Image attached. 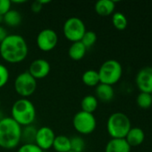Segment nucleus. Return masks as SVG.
I'll return each instance as SVG.
<instances>
[{"instance_id": "33", "label": "nucleus", "mask_w": 152, "mask_h": 152, "mask_svg": "<svg viewBox=\"0 0 152 152\" xmlns=\"http://www.w3.org/2000/svg\"><path fill=\"white\" fill-rule=\"evenodd\" d=\"M0 107H1V99H0Z\"/></svg>"}, {"instance_id": "25", "label": "nucleus", "mask_w": 152, "mask_h": 152, "mask_svg": "<svg viewBox=\"0 0 152 152\" xmlns=\"http://www.w3.org/2000/svg\"><path fill=\"white\" fill-rule=\"evenodd\" d=\"M97 38H98V37H97V34H96L94 31L87 30V31L85 32V34L83 35V37H82L81 42L83 44V45H84L87 49H89V48L92 47V46L96 44Z\"/></svg>"}, {"instance_id": "12", "label": "nucleus", "mask_w": 152, "mask_h": 152, "mask_svg": "<svg viewBox=\"0 0 152 152\" xmlns=\"http://www.w3.org/2000/svg\"><path fill=\"white\" fill-rule=\"evenodd\" d=\"M51 66L47 60L44 59H36L34 60L29 67L28 72L36 79L45 78L50 72Z\"/></svg>"}, {"instance_id": "29", "label": "nucleus", "mask_w": 152, "mask_h": 152, "mask_svg": "<svg viewBox=\"0 0 152 152\" xmlns=\"http://www.w3.org/2000/svg\"><path fill=\"white\" fill-rule=\"evenodd\" d=\"M12 1L10 0H0V16H4L7 12L11 10Z\"/></svg>"}, {"instance_id": "4", "label": "nucleus", "mask_w": 152, "mask_h": 152, "mask_svg": "<svg viewBox=\"0 0 152 152\" xmlns=\"http://www.w3.org/2000/svg\"><path fill=\"white\" fill-rule=\"evenodd\" d=\"M131 128V120L124 112H114L108 118L107 131L111 139H125Z\"/></svg>"}, {"instance_id": "6", "label": "nucleus", "mask_w": 152, "mask_h": 152, "mask_svg": "<svg viewBox=\"0 0 152 152\" xmlns=\"http://www.w3.org/2000/svg\"><path fill=\"white\" fill-rule=\"evenodd\" d=\"M87 29L83 20L78 17H71L67 19L63 26L65 37L72 43L81 41Z\"/></svg>"}, {"instance_id": "19", "label": "nucleus", "mask_w": 152, "mask_h": 152, "mask_svg": "<svg viewBox=\"0 0 152 152\" xmlns=\"http://www.w3.org/2000/svg\"><path fill=\"white\" fill-rule=\"evenodd\" d=\"M98 106H99V101L95 97V95H91V94L86 95L82 98L81 102L82 110L88 113L93 114L97 110Z\"/></svg>"}, {"instance_id": "3", "label": "nucleus", "mask_w": 152, "mask_h": 152, "mask_svg": "<svg viewBox=\"0 0 152 152\" xmlns=\"http://www.w3.org/2000/svg\"><path fill=\"white\" fill-rule=\"evenodd\" d=\"M11 118L22 127L32 125L36 118L34 104L26 98L15 101L11 109Z\"/></svg>"}, {"instance_id": "32", "label": "nucleus", "mask_w": 152, "mask_h": 152, "mask_svg": "<svg viewBox=\"0 0 152 152\" xmlns=\"http://www.w3.org/2000/svg\"><path fill=\"white\" fill-rule=\"evenodd\" d=\"M4 16H0V23H2V22H4V18H3Z\"/></svg>"}, {"instance_id": "13", "label": "nucleus", "mask_w": 152, "mask_h": 152, "mask_svg": "<svg viewBox=\"0 0 152 152\" xmlns=\"http://www.w3.org/2000/svg\"><path fill=\"white\" fill-rule=\"evenodd\" d=\"M125 141L132 147H137L142 145L145 141V133L144 131L138 126H134L130 129L128 134L125 136Z\"/></svg>"}, {"instance_id": "8", "label": "nucleus", "mask_w": 152, "mask_h": 152, "mask_svg": "<svg viewBox=\"0 0 152 152\" xmlns=\"http://www.w3.org/2000/svg\"><path fill=\"white\" fill-rule=\"evenodd\" d=\"M37 80L28 72L20 73L14 80V90L22 96V98H28L31 96L37 90Z\"/></svg>"}, {"instance_id": "14", "label": "nucleus", "mask_w": 152, "mask_h": 152, "mask_svg": "<svg viewBox=\"0 0 152 152\" xmlns=\"http://www.w3.org/2000/svg\"><path fill=\"white\" fill-rule=\"evenodd\" d=\"M114 96L115 90L112 86L99 83L95 87V97L98 99V101L99 100L103 102H108L113 100Z\"/></svg>"}, {"instance_id": "34", "label": "nucleus", "mask_w": 152, "mask_h": 152, "mask_svg": "<svg viewBox=\"0 0 152 152\" xmlns=\"http://www.w3.org/2000/svg\"><path fill=\"white\" fill-rule=\"evenodd\" d=\"M151 99H152V93H151Z\"/></svg>"}, {"instance_id": "9", "label": "nucleus", "mask_w": 152, "mask_h": 152, "mask_svg": "<svg viewBox=\"0 0 152 152\" xmlns=\"http://www.w3.org/2000/svg\"><path fill=\"white\" fill-rule=\"evenodd\" d=\"M37 46L42 52H50L56 48L58 43V36L52 28L42 29L36 39Z\"/></svg>"}, {"instance_id": "2", "label": "nucleus", "mask_w": 152, "mask_h": 152, "mask_svg": "<svg viewBox=\"0 0 152 152\" xmlns=\"http://www.w3.org/2000/svg\"><path fill=\"white\" fill-rule=\"evenodd\" d=\"M22 138V126L11 117L0 119V147L4 150L16 148Z\"/></svg>"}, {"instance_id": "15", "label": "nucleus", "mask_w": 152, "mask_h": 152, "mask_svg": "<svg viewBox=\"0 0 152 152\" xmlns=\"http://www.w3.org/2000/svg\"><path fill=\"white\" fill-rule=\"evenodd\" d=\"M94 8L98 15L108 17L115 12L116 2L112 0H99L95 4Z\"/></svg>"}, {"instance_id": "20", "label": "nucleus", "mask_w": 152, "mask_h": 152, "mask_svg": "<svg viewBox=\"0 0 152 152\" xmlns=\"http://www.w3.org/2000/svg\"><path fill=\"white\" fill-rule=\"evenodd\" d=\"M82 83L89 87H96L100 83L98 70H95V69L86 70L82 74Z\"/></svg>"}, {"instance_id": "11", "label": "nucleus", "mask_w": 152, "mask_h": 152, "mask_svg": "<svg viewBox=\"0 0 152 152\" xmlns=\"http://www.w3.org/2000/svg\"><path fill=\"white\" fill-rule=\"evenodd\" d=\"M56 134L54 131L48 127V126H42L38 128L36 139H35V144L39 147L43 151H47L52 148Z\"/></svg>"}, {"instance_id": "17", "label": "nucleus", "mask_w": 152, "mask_h": 152, "mask_svg": "<svg viewBox=\"0 0 152 152\" xmlns=\"http://www.w3.org/2000/svg\"><path fill=\"white\" fill-rule=\"evenodd\" d=\"M87 48L83 45V44L81 41L72 43L68 49V55L73 61H81L84 58L86 53H87Z\"/></svg>"}, {"instance_id": "22", "label": "nucleus", "mask_w": 152, "mask_h": 152, "mask_svg": "<svg viewBox=\"0 0 152 152\" xmlns=\"http://www.w3.org/2000/svg\"><path fill=\"white\" fill-rule=\"evenodd\" d=\"M37 130L38 129L32 125L22 127L21 142H22L23 143H35Z\"/></svg>"}, {"instance_id": "24", "label": "nucleus", "mask_w": 152, "mask_h": 152, "mask_svg": "<svg viewBox=\"0 0 152 152\" xmlns=\"http://www.w3.org/2000/svg\"><path fill=\"white\" fill-rule=\"evenodd\" d=\"M136 103L139 108L142 110H148L152 106V99L151 94L141 93L136 97Z\"/></svg>"}, {"instance_id": "35", "label": "nucleus", "mask_w": 152, "mask_h": 152, "mask_svg": "<svg viewBox=\"0 0 152 152\" xmlns=\"http://www.w3.org/2000/svg\"><path fill=\"white\" fill-rule=\"evenodd\" d=\"M69 152H73V151H69Z\"/></svg>"}, {"instance_id": "5", "label": "nucleus", "mask_w": 152, "mask_h": 152, "mask_svg": "<svg viewBox=\"0 0 152 152\" xmlns=\"http://www.w3.org/2000/svg\"><path fill=\"white\" fill-rule=\"evenodd\" d=\"M98 73L100 83L113 86L121 80L123 76V67L118 61L111 59L101 64Z\"/></svg>"}, {"instance_id": "31", "label": "nucleus", "mask_w": 152, "mask_h": 152, "mask_svg": "<svg viewBox=\"0 0 152 152\" xmlns=\"http://www.w3.org/2000/svg\"><path fill=\"white\" fill-rule=\"evenodd\" d=\"M7 36H8V34H7L6 29L3 26L0 25V43H2L6 38Z\"/></svg>"}, {"instance_id": "18", "label": "nucleus", "mask_w": 152, "mask_h": 152, "mask_svg": "<svg viewBox=\"0 0 152 152\" xmlns=\"http://www.w3.org/2000/svg\"><path fill=\"white\" fill-rule=\"evenodd\" d=\"M52 148L56 152L71 151V140L65 135H57L55 138Z\"/></svg>"}, {"instance_id": "21", "label": "nucleus", "mask_w": 152, "mask_h": 152, "mask_svg": "<svg viewBox=\"0 0 152 152\" xmlns=\"http://www.w3.org/2000/svg\"><path fill=\"white\" fill-rule=\"evenodd\" d=\"M4 23L9 27H16L21 24L22 17V14L16 10H10L4 15Z\"/></svg>"}, {"instance_id": "27", "label": "nucleus", "mask_w": 152, "mask_h": 152, "mask_svg": "<svg viewBox=\"0 0 152 152\" xmlns=\"http://www.w3.org/2000/svg\"><path fill=\"white\" fill-rule=\"evenodd\" d=\"M9 77L10 74L8 69L4 65L0 63V88H3L7 84Z\"/></svg>"}, {"instance_id": "26", "label": "nucleus", "mask_w": 152, "mask_h": 152, "mask_svg": "<svg viewBox=\"0 0 152 152\" xmlns=\"http://www.w3.org/2000/svg\"><path fill=\"white\" fill-rule=\"evenodd\" d=\"M71 140V151L82 152L85 149V142L81 136H73Z\"/></svg>"}, {"instance_id": "10", "label": "nucleus", "mask_w": 152, "mask_h": 152, "mask_svg": "<svg viewBox=\"0 0 152 152\" xmlns=\"http://www.w3.org/2000/svg\"><path fill=\"white\" fill-rule=\"evenodd\" d=\"M135 85L141 93H152V67L141 69L135 77Z\"/></svg>"}, {"instance_id": "16", "label": "nucleus", "mask_w": 152, "mask_h": 152, "mask_svg": "<svg viewBox=\"0 0 152 152\" xmlns=\"http://www.w3.org/2000/svg\"><path fill=\"white\" fill-rule=\"evenodd\" d=\"M105 152H131V146L125 139H110L105 147Z\"/></svg>"}, {"instance_id": "30", "label": "nucleus", "mask_w": 152, "mask_h": 152, "mask_svg": "<svg viewBox=\"0 0 152 152\" xmlns=\"http://www.w3.org/2000/svg\"><path fill=\"white\" fill-rule=\"evenodd\" d=\"M42 7H43V4H42L41 0L35 1L31 4V11L33 12H39L41 11Z\"/></svg>"}, {"instance_id": "1", "label": "nucleus", "mask_w": 152, "mask_h": 152, "mask_svg": "<svg viewBox=\"0 0 152 152\" xmlns=\"http://www.w3.org/2000/svg\"><path fill=\"white\" fill-rule=\"evenodd\" d=\"M29 53V48L26 40L18 34H11L0 43V56L1 58L12 64L23 61Z\"/></svg>"}, {"instance_id": "23", "label": "nucleus", "mask_w": 152, "mask_h": 152, "mask_svg": "<svg viewBox=\"0 0 152 152\" xmlns=\"http://www.w3.org/2000/svg\"><path fill=\"white\" fill-rule=\"evenodd\" d=\"M112 24L117 30H125L128 25V20L123 12H115L112 14Z\"/></svg>"}, {"instance_id": "7", "label": "nucleus", "mask_w": 152, "mask_h": 152, "mask_svg": "<svg viewBox=\"0 0 152 152\" xmlns=\"http://www.w3.org/2000/svg\"><path fill=\"white\" fill-rule=\"evenodd\" d=\"M73 126L80 134H90L97 127V119L94 114L80 110L73 116Z\"/></svg>"}, {"instance_id": "28", "label": "nucleus", "mask_w": 152, "mask_h": 152, "mask_svg": "<svg viewBox=\"0 0 152 152\" xmlns=\"http://www.w3.org/2000/svg\"><path fill=\"white\" fill-rule=\"evenodd\" d=\"M17 152H44L35 143H22L17 150Z\"/></svg>"}]
</instances>
